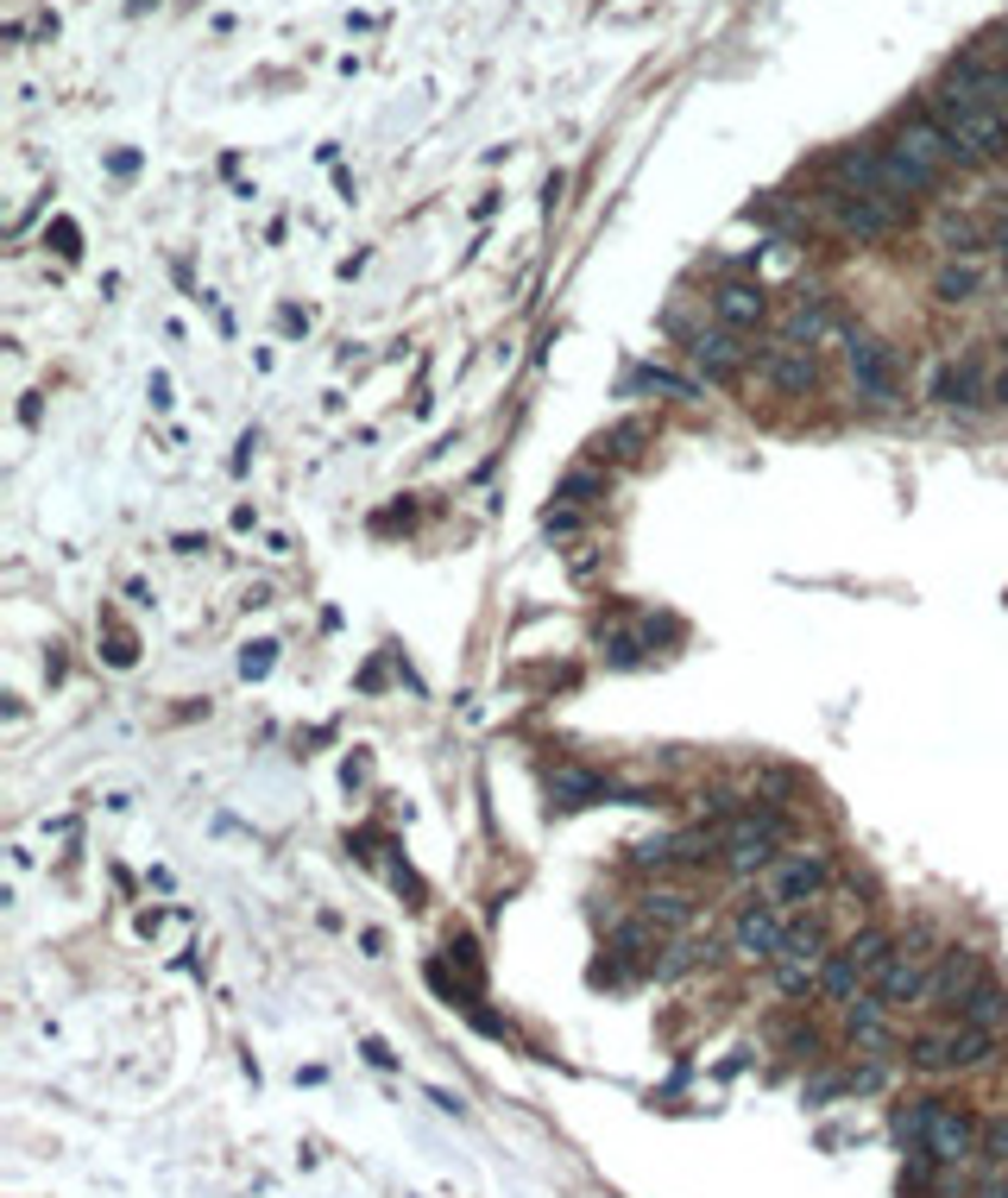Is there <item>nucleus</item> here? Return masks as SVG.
<instances>
[{"mask_svg": "<svg viewBox=\"0 0 1008 1198\" xmlns=\"http://www.w3.org/2000/svg\"><path fill=\"white\" fill-rule=\"evenodd\" d=\"M933 965H939V952H927V934L896 940L889 965L876 972V984H870V990H876L889 1010H901V1003H920V997H927V978H933Z\"/></svg>", "mask_w": 1008, "mask_h": 1198, "instance_id": "obj_9", "label": "nucleus"}, {"mask_svg": "<svg viewBox=\"0 0 1008 1198\" xmlns=\"http://www.w3.org/2000/svg\"><path fill=\"white\" fill-rule=\"evenodd\" d=\"M788 908H775L769 896L762 903H744L738 908V921H731V952H744V959H775V946L788 934Z\"/></svg>", "mask_w": 1008, "mask_h": 1198, "instance_id": "obj_13", "label": "nucleus"}, {"mask_svg": "<svg viewBox=\"0 0 1008 1198\" xmlns=\"http://www.w3.org/2000/svg\"><path fill=\"white\" fill-rule=\"evenodd\" d=\"M826 883H832V858H826V852H794V858H782V865L769 871V903L794 914V908L820 903V896H826Z\"/></svg>", "mask_w": 1008, "mask_h": 1198, "instance_id": "obj_12", "label": "nucleus"}, {"mask_svg": "<svg viewBox=\"0 0 1008 1198\" xmlns=\"http://www.w3.org/2000/svg\"><path fill=\"white\" fill-rule=\"evenodd\" d=\"M927 114L952 133V146H958V171H971V164H1003V158H1008V108L977 102V95H965V89L939 82L933 102H927Z\"/></svg>", "mask_w": 1008, "mask_h": 1198, "instance_id": "obj_2", "label": "nucleus"}, {"mask_svg": "<svg viewBox=\"0 0 1008 1198\" xmlns=\"http://www.w3.org/2000/svg\"><path fill=\"white\" fill-rule=\"evenodd\" d=\"M845 1028H851L858 1041H876V1035L889 1028V1003H883L876 990H864V997H851V1003H845Z\"/></svg>", "mask_w": 1008, "mask_h": 1198, "instance_id": "obj_22", "label": "nucleus"}, {"mask_svg": "<svg viewBox=\"0 0 1008 1198\" xmlns=\"http://www.w3.org/2000/svg\"><path fill=\"white\" fill-rule=\"evenodd\" d=\"M958 1022H971V1028H990V1035H996V1028H1003L1008 1022V990L1003 984H977L971 997H965V1003H958Z\"/></svg>", "mask_w": 1008, "mask_h": 1198, "instance_id": "obj_19", "label": "nucleus"}, {"mask_svg": "<svg viewBox=\"0 0 1008 1198\" xmlns=\"http://www.w3.org/2000/svg\"><path fill=\"white\" fill-rule=\"evenodd\" d=\"M977 1161H983V1173H1008V1117H996V1123H983V1142H977Z\"/></svg>", "mask_w": 1008, "mask_h": 1198, "instance_id": "obj_24", "label": "nucleus"}, {"mask_svg": "<svg viewBox=\"0 0 1008 1198\" xmlns=\"http://www.w3.org/2000/svg\"><path fill=\"white\" fill-rule=\"evenodd\" d=\"M883 146L896 152L901 164L920 177V189H939V177L958 164V146H952V133L939 127L933 114H901L896 120V133L883 140Z\"/></svg>", "mask_w": 1008, "mask_h": 1198, "instance_id": "obj_4", "label": "nucleus"}, {"mask_svg": "<svg viewBox=\"0 0 1008 1198\" xmlns=\"http://www.w3.org/2000/svg\"><path fill=\"white\" fill-rule=\"evenodd\" d=\"M939 247H945V253H983V247H990V221L945 215L939 221Z\"/></svg>", "mask_w": 1008, "mask_h": 1198, "instance_id": "obj_21", "label": "nucleus"}, {"mask_svg": "<svg viewBox=\"0 0 1008 1198\" xmlns=\"http://www.w3.org/2000/svg\"><path fill=\"white\" fill-rule=\"evenodd\" d=\"M977 984H983V952L977 946H945L933 965V978H927V997H920V1010H933V1016H958V1003L971 997Z\"/></svg>", "mask_w": 1008, "mask_h": 1198, "instance_id": "obj_10", "label": "nucleus"}, {"mask_svg": "<svg viewBox=\"0 0 1008 1198\" xmlns=\"http://www.w3.org/2000/svg\"><path fill=\"white\" fill-rule=\"evenodd\" d=\"M907 209L896 202H883V196H864V189H845V183H832L826 189V221L838 234H851V240H889L901 227Z\"/></svg>", "mask_w": 1008, "mask_h": 1198, "instance_id": "obj_8", "label": "nucleus"}, {"mask_svg": "<svg viewBox=\"0 0 1008 1198\" xmlns=\"http://www.w3.org/2000/svg\"><path fill=\"white\" fill-rule=\"evenodd\" d=\"M1003 291H1008V253H1003Z\"/></svg>", "mask_w": 1008, "mask_h": 1198, "instance_id": "obj_28", "label": "nucleus"}, {"mask_svg": "<svg viewBox=\"0 0 1008 1198\" xmlns=\"http://www.w3.org/2000/svg\"><path fill=\"white\" fill-rule=\"evenodd\" d=\"M44 240H57V253H76V227H70V221H57V234H44Z\"/></svg>", "mask_w": 1008, "mask_h": 1198, "instance_id": "obj_27", "label": "nucleus"}, {"mask_svg": "<svg viewBox=\"0 0 1008 1198\" xmlns=\"http://www.w3.org/2000/svg\"><path fill=\"white\" fill-rule=\"evenodd\" d=\"M983 372H977L971 360H939L933 366V379H927V398L939 404V410H977L983 404Z\"/></svg>", "mask_w": 1008, "mask_h": 1198, "instance_id": "obj_15", "label": "nucleus"}, {"mask_svg": "<svg viewBox=\"0 0 1008 1198\" xmlns=\"http://www.w3.org/2000/svg\"><path fill=\"white\" fill-rule=\"evenodd\" d=\"M832 334V310L820 303V297H800L788 310V341H800V347H820Z\"/></svg>", "mask_w": 1008, "mask_h": 1198, "instance_id": "obj_20", "label": "nucleus"}, {"mask_svg": "<svg viewBox=\"0 0 1008 1198\" xmlns=\"http://www.w3.org/2000/svg\"><path fill=\"white\" fill-rule=\"evenodd\" d=\"M762 379H769L775 392H788V398H807V392L820 385V354L800 347V341H782V347L762 354Z\"/></svg>", "mask_w": 1008, "mask_h": 1198, "instance_id": "obj_14", "label": "nucleus"}, {"mask_svg": "<svg viewBox=\"0 0 1008 1198\" xmlns=\"http://www.w3.org/2000/svg\"><path fill=\"white\" fill-rule=\"evenodd\" d=\"M687 354H693V366H700L706 379H731V372L744 366V347H738V334H731V328H706V334H693V341H687Z\"/></svg>", "mask_w": 1008, "mask_h": 1198, "instance_id": "obj_17", "label": "nucleus"}, {"mask_svg": "<svg viewBox=\"0 0 1008 1198\" xmlns=\"http://www.w3.org/2000/svg\"><path fill=\"white\" fill-rule=\"evenodd\" d=\"M713 316H719V328L744 334V328H756L769 316V297H762L756 278H725L719 291H713Z\"/></svg>", "mask_w": 1008, "mask_h": 1198, "instance_id": "obj_16", "label": "nucleus"}, {"mask_svg": "<svg viewBox=\"0 0 1008 1198\" xmlns=\"http://www.w3.org/2000/svg\"><path fill=\"white\" fill-rule=\"evenodd\" d=\"M996 1053V1035L990 1028H971V1022H939V1028H920L907 1041V1066L920 1072H965V1066H983Z\"/></svg>", "mask_w": 1008, "mask_h": 1198, "instance_id": "obj_3", "label": "nucleus"}, {"mask_svg": "<svg viewBox=\"0 0 1008 1198\" xmlns=\"http://www.w3.org/2000/svg\"><path fill=\"white\" fill-rule=\"evenodd\" d=\"M555 795H561V807H580V801L606 795V782H599V776H580V769H561V776H555Z\"/></svg>", "mask_w": 1008, "mask_h": 1198, "instance_id": "obj_25", "label": "nucleus"}, {"mask_svg": "<svg viewBox=\"0 0 1008 1198\" xmlns=\"http://www.w3.org/2000/svg\"><path fill=\"white\" fill-rule=\"evenodd\" d=\"M1003 347H1008V334H1003Z\"/></svg>", "mask_w": 1008, "mask_h": 1198, "instance_id": "obj_29", "label": "nucleus"}, {"mask_svg": "<svg viewBox=\"0 0 1008 1198\" xmlns=\"http://www.w3.org/2000/svg\"><path fill=\"white\" fill-rule=\"evenodd\" d=\"M896 1142L907 1155H927L933 1167H958L977 1161V1142H983V1123H977L965 1104H945V1097H914L896 1110Z\"/></svg>", "mask_w": 1008, "mask_h": 1198, "instance_id": "obj_1", "label": "nucleus"}, {"mask_svg": "<svg viewBox=\"0 0 1008 1198\" xmlns=\"http://www.w3.org/2000/svg\"><path fill=\"white\" fill-rule=\"evenodd\" d=\"M644 921H662V927H687V921H693V896H675V890H649V896H644Z\"/></svg>", "mask_w": 1008, "mask_h": 1198, "instance_id": "obj_23", "label": "nucleus"}, {"mask_svg": "<svg viewBox=\"0 0 1008 1198\" xmlns=\"http://www.w3.org/2000/svg\"><path fill=\"white\" fill-rule=\"evenodd\" d=\"M889 952H896V940L883 934V927H858L851 940L838 946L826 959V978H820V990H826L832 1003H851V997H864L870 984H876V972L889 965Z\"/></svg>", "mask_w": 1008, "mask_h": 1198, "instance_id": "obj_5", "label": "nucleus"}, {"mask_svg": "<svg viewBox=\"0 0 1008 1198\" xmlns=\"http://www.w3.org/2000/svg\"><path fill=\"white\" fill-rule=\"evenodd\" d=\"M782 814H738L725 827V871L731 877H751V871H775V845H782Z\"/></svg>", "mask_w": 1008, "mask_h": 1198, "instance_id": "obj_7", "label": "nucleus"}, {"mask_svg": "<svg viewBox=\"0 0 1008 1198\" xmlns=\"http://www.w3.org/2000/svg\"><path fill=\"white\" fill-rule=\"evenodd\" d=\"M845 366H851V385H858V398H870V404H896V398H901L896 354H889L876 334H845Z\"/></svg>", "mask_w": 1008, "mask_h": 1198, "instance_id": "obj_11", "label": "nucleus"}, {"mask_svg": "<svg viewBox=\"0 0 1008 1198\" xmlns=\"http://www.w3.org/2000/svg\"><path fill=\"white\" fill-rule=\"evenodd\" d=\"M826 921L820 914H794L788 921V934H782V946H775V984L788 990V997H800V990H813V984L826 978Z\"/></svg>", "mask_w": 1008, "mask_h": 1198, "instance_id": "obj_6", "label": "nucleus"}, {"mask_svg": "<svg viewBox=\"0 0 1008 1198\" xmlns=\"http://www.w3.org/2000/svg\"><path fill=\"white\" fill-rule=\"evenodd\" d=\"M977 291H983V259H977V253H952L933 272V297H939V303H977Z\"/></svg>", "mask_w": 1008, "mask_h": 1198, "instance_id": "obj_18", "label": "nucleus"}, {"mask_svg": "<svg viewBox=\"0 0 1008 1198\" xmlns=\"http://www.w3.org/2000/svg\"><path fill=\"white\" fill-rule=\"evenodd\" d=\"M586 492H599V479H586V473H574V479H568V486H561V499H586Z\"/></svg>", "mask_w": 1008, "mask_h": 1198, "instance_id": "obj_26", "label": "nucleus"}]
</instances>
